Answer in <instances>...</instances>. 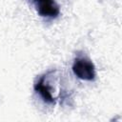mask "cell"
<instances>
[{
    "mask_svg": "<svg viewBox=\"0 0 122 122\" xmlns=\"http://www.w3.org/2000/svg\"><path fill=\"white\" fill-rule=\"evenodd\" d=\"M73 73L80 79L92 81L95 78V67L85 55H77L72 64Z\"/></svg>",
    "mask_w": 122,
    "mask_h": 122,
    "instance_id": "obj_1",
    "label": "cell"
},
{
    "mask_svg": "<svg viewBox=\"0 0 122 122\" xmlns=\"http://www.w3.org/2000/svg\"><path fill=\"white\" fill-rule=\"evenodd\" d=\"M34 5L38 14L46 18H56L60 13V9L55 0H30Z\"/></svg>",
    "mask_w": 122,
    "mask_h": 122,
    "instance_id": "obj_2",
    "label": "cell"
},
{
    "mask_svg": "<svg viewBox=\"0 0 122 122\" xmlns=\"http://www.w3.org/2000/svg\"><path fill=\"white\" fill-rule=\"evenodd\" d=\"M34 90L40 94V96L43 98L45 102L50 104L55 103V97L53 96L52 88L49 83L47 73L42 75L37 80V82L34 84Z\"/></svg>",
    "mask_w": 122,
    "mask_h": 122,
    "instance_id": "obj_3",
    "label": "cell"
}]
</instances>
